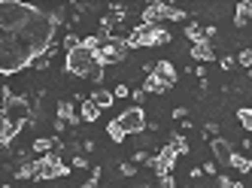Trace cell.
I'll return each mask as SVG.
<instances>
[{
    "label": "cell",
    "mask_w": 252,
    "mask_h": 188,
    "mask_svg": "<svg viewBox=\"0 0 252 188\" xmlns=\"http://www.w3.org/2000/svg\"><path fill=\"white\" fill-rule=\"evenodd\" d=\"M228 167H234L237 173H249V167H252V164H249V158H246V155L234 152V155H231V161H228Z\"/></svg>",
    "instance_id": "e0dca14e"
},
{
    "label": "cell",
    "mask_w": 252,
    "mask_h": 188,
    "mask_svg": "<svg viewBox=\"0 0 252 188\" xmlns=\"http://www.w3.org/2000/svg\"><path fill=\"white\" fill-rule=\"evenodd\" d=\"M234 67V58H231V55H225V58H222V70H231Z\"/></svg>",
    "instance_id": "f35d334b"
},
{
    "label": "cell",
    "mask_w": 252,
    "mask_h": 188,
    "mask_svg": "<svg viewBox=\"0 0 252 188\" xmlns=\"http://www.w3.org/2000/svg\"><path fill=\"white\" fill-rule=\"evenodd\" d=\"M31 116H33V112H31L28 97H15V94L6 100V106L0 109V119H6V122H12V125H19V127H25L28 122H33Z\"/></svg>",
    "instance_id": "5b68a950"
},
{
    "label": "cell",
    "mask_w": 252,
    "mask_h": 188,
    "mask_svg": "<svg viewBox=\"0 0 252 188\" xmlns=\"http://www.w3.org/2000/svg\"><path fill=\"white\" fill-rule=\"evenodd\" d=\"M52 143H55V137H37L33 140V152H40V155L52 152Z\"/></svg>",
    "instance_id": "44dd1931"
},
{
    "label": "cell",
    "mask_w": 252,
    "mask_h": 188,
    "mask_svg": "<svg viewBox=\"0 0 252 188\" xmlns=\"http://www.w3.org/2000/svg\"><path fill=\"white\" fill-rule=\"evenodd\" d=\"M33 67H37V70H46V67H49V55H43V58H37V61H33Z\"/></svg>",
    "instance_id": "e575fe53"
},
{
    "label": "cell",
    "mask_w": 252,
    "mask_h": 188,
    "mask_svg": "<svg viewBox=\"0 0 252 188\" xmlns=\"http://www.w3.org/2000/svg\"><path fill=\"white\" fill-rule=\"evenodd\" d=\"M106 137H110L113 143H125V130L119 127V122H116V119H113L110 125H106Z\"/></svg>",
    "instance_id": "ffe728a7"
},
{
    "label": "cell",
    "mask_w": 252,
    "mask_h": 188,
    "mask_svg": "<svg viewBox=\"0 0 252 188\" xmlns=\"http://www.w3.org/2000/svg\"><path fill=\"white\" fill-rule=\"evenodd\" d=\"M219 188H243V182H237V179H228L225 173L219 176Z\"/></svg>",
    "instance_id": "d4e9b609"
},
{
    "label": "cell",
    "mask_w": 252,
    "mask_h": 188,
    "mask_svg": "<svg viewBox=\"0 0 252 188\" xmlns=\"http://www.w3.org/2000/svg\"><path fill=\"white\" fill-rule=\"evenodd\" d=\"M116 122H119V127L125 130V137H128V134H143V130H146V125H149V122H146V112H143V106L125 109Z\"/></svg>",
    "instance_id": "8992f818"
},
{
    "label": "cell",
    "mask_w": 252,
    "mask_h": 188,
    "mask_svg": "<svg viewBox=\"0 0 252 188\" xmlns=\"http://www.w3.org/2000/svg\"><path fill=\"white\" fill-rule=\"evenodd\" d=\"M97 179H100V167H94V170H92V179H85L82 188H97Z\"/></svg>",
    "instance_id": "484cf974"
},
{
    "label": "cell",
    "mask_w": 252,
    "mask_h": 188,
    "mask_svg": "<svg viewBox=\"0 0 252 188\" xmlns=\"http://www.w3.org/2000/svg\"><path fill=\"white\" fill-rule=\"evenodd\" d=\"M204 130H207V134H213V137H219V125H216V122H207Z\"/></svg>",
    "instance_id": "836d02e7"
},
{
    "label": "cell",
    "mask_w": 252,
    "mask_h": 188,
    "mask_svg": "<svg viewBox=\"0 0 252 188\" xmlns=\"http://www.w3.org/2000/svg\"><path fill=\"white\" fill-rule=\"evenodd\" d=\"M79 119H82V122H97V119H100V109H97L92 100H82V112H79Z\"/></svg>",
    "instance_id": "2e32d148"
},
{
    "label": "cell",
    "mask_w": 252,
    "mask_h": 188,
    "mask_svg": "<svg viewBox=\"0 0 252 188\" xmlns=\"http://www.w3.org/2000/svg\"><path fill=\"white\" fill-rule=\"evenodd\" d=\"M55 112H58V116H55V119H61L64 125H73V127L79 125V116H76V106H73V103H70V100H61Z\"/></svg>",
    "instance_id": "8fae6325"
},
{
    "label": "cell",
    "mask_w": 252,
    "mask_h": 188,
    "mask_svg": "<svg viewBox=\"0 0 252 188\" xmlns=\"http://www.w3.org/2000/svg\"><path fill=\"white\" fill-rule=\"evenodd\" d=\"M143 22L140 25H158V22H164V3H149L146 9H143Z\"/></svg>",
    "instance_id": "7c38bea8"
},
{
    "label": "cell",
    "mask_w": 252,
    "mask_h": 188,
    "mask_svg": "<svg viewBox=\"0 0 252 188\" xmlns=\"http://www.w3.org/2000/svg\"><path fill=\"white\" fill-rule=\"evenodd\" d=\"M128 94H131V88L125 85V82H122V85H116V91H113V97H128Z\"/></svg>",
    "instance_id": "1f68e13d"
},
{
    "label": "cell",
    "mask_w": 252,
    "mask_h": 188,
    "mask_svg": "<svg viewBox=\"0 0 252 188\" xmlns=\"http://www.w3.org/2000/svg\"><path fill=\"white\" fill-rule=\"evenodd\" d=\"M158 185H161V188H173L176 182H173V176H158Z\"/></svg>",
    "instance_id": "d6a6232c"
},
{
    "label": "cell",
    "mask_w": 252,
    "mask_h": 188,
    "mask_svg": "<svg viewBox=\"0 0 252 188\" xmlns=\"http://www.w3.org/2000/svg\"><path fill=\"white\" fill-rule=\"evenodd\" d=\"M15 176H19V179H37V161H28V164H22L19 170H15Z\"/></svg>",
    "instance_id": "d6986e66"
},
{
    "label": "cell",
    "mask_w": 252,
    "mask_h": 188,
    "mask_svg": "<svg viewBox=\"0 0 252 188\" xmlns=\"http://www.w3.org/2000/svg\"><path fill=\"white\" fill-rule=\"evenodd\" d=\"M128 97H134V100H137V106H140V103H143V100H146V94H143V91H140V88H137V91H131V94H128Z\"/></svg>",
    "instance_id": "d590c367"
},
{
    "label": "cell",
    "mask_w": 252,
    "mask_h": 188,
    "mask_svg": "<svg viewBox=\"0 0 252 188\" xmlns=\"http://www.w3.org/2000/svg\"><path fill=\"white\" fill-rule=\"evenodd\" d=\"M143 94H167L170 88L164 85V82H161V79H155L152 76V73H149V76H146V82H143V88H140Z\"/></svg>",
    "instance_id": "5bb4252c"
},
{
    "label": "cell",
    "mask_w": 252,
    "mask_h": 188,
    "mask_svg": "<svg viewBox=\"0 0 252 188\" xmlns=\"http://www.w3.org/2000/svg\"><path fill=\"white\" fill-rule=\"evenodd\" d=\"M76 46H79V36H76V33H67V36H64V49L70 52V49H76Z\"/></svg>",
    "instance_id": "f1b7e54d"
},
{
    "label": "cell",
    "mask_w": 252,
    "mask_h": 188,
    "mask_svg": "<svg viewBox=\"0 0 252 188\" xmlns=\"http://www.w3.org/2000/svg\"><path fill=\"white\" fill-rule=\"evenodd\" d=\"M201 173H210V176H216L219 170H216V164H204V167H201Z\"/></svg>",
    "instance_id": "74e56055"
},
{
    "label": "cell",
    "mask_w": 252,
    "mask_h": 188,
    "mask_svg": "<svg viewBox=\"0 0 252 188\" xmlns=\"http://www.w3.org/2000/svg\"><path fill=\"white\" fill-rule=\"evenodd\" d=\"M210 152H213L216 164H225V167H228V161H231V155H234V146H231V140H225V137H216V140H210Z\"/></svg>",
    "instance_id": "ba28073f"
},
{
    "label": "cell",
    "mask_w": 252,
    "mask_h": 188,
    "mask_svg": "<svg viewBox=\"0 0 252 188\" xmlns=\"http://www.w3.org/2000/svg\"><path fill=\"white\" fill-rule=\"evenodd\" d=\"M191 58H194L197 64H210V61H216L213 43H207V40H197V43L191 46Z\"/></svg>",
    "instance_id": "30bf717a"
},
{
    "label": "cell",
    "mask_w": 252,
    "mask_h": 188,
    "mask_svg": "<svg viewBox=\"0 0 252 188\" xmlns=\"http://www.w3.org/2000/svg\"><path fill=\"white\" fill-rule=\"evenodd\" d=\"M237 119H240L243 130H252V109H249V106H240V109H237Z\"/></svg>",
    "instance_id": "7402d4cb"
},
{
    "label": "cell",
    "mask_w": 252,
    "mask_h": 188,
    "mask_svg": "<svg viewBox=\"0 0 252 188\" xmlns=\"http://www.w3.org/2000/svg\"><path fill=\"white\" fill-rule=\"evenodd\" d=\"M173 188H176V185H173Z\"/></svg>",
    "instance_id": "60d3db41"
},
{
    "label": "cell",
    "mask_w": 252,
    "mask_h": 188,
    "mask_svg": "<svg viewBox=\"0 0 252 188\" xmlns=\"http://www.w3.org/2000/svg\"><path fill=\"white\" fill-rule=\"evenodd\" d=\"M88 100H92V103H94L97 109H110L116 97H113V91H106V88H97V91H94V94H92V97H88Z\"/></svg>",
    "instance_id": "4fadbf2b"
},
{
    "label": "cell",
    "mask_w": 252,
    "mask_h": 188,
    "mask_svg": "<svg viewBox=\"0 0 252 188\" xmlns=\"http://www.w3.org/2000/svg\"><path fill=\"white\" fill-rule=\"evenodd\" d=\"M37 12H40V6H33V3H22V0H0V31H3V33H19Z\"/></svg>",
    "instance_id": "6da1fadb"
},
{
    "label": "cell",
    "mask_w": 252,
    "mask_h": 188,
    "mask_svg": "<svg viewBox=\"0 0 252 188\" xmlns=\"http://www.w3.org/2000/svg\"><path fill=\"white\" fill-rule=\"evenodd\" d=\"M152 76H155V79H161L167 88H173V85H176V79H179V73H176V67H173L170 61H155V64H152Z\"/></svg>",
    "instance_id": "9c48e42d"
},
{
    "label": "cell",
    "mask_w": 252,
    "mask_h": 188,
    "mask_svg": "<svg viewBox=\"0 0 252 188\" xmlns=\"http://www.w3.org/2000/svg\"><path fill=\"white\" fill-rule=\"evenodd\" d=\"M186 116H189L186 106H176V109H173V119H186Z\"/></svg>",
    "instance_id": "8d00e7d4"
},
{
    "label": "cell",
    "mask_w": 252,
    "mask_h": 188,
    "mask_svg": "<svg viewBox=\"0 0 252 188\" xmlns=\"http://www.w3.org/2000/svg\"><path fill=\"white\" fill-rule=\"evenodd\" d=\"M167 146L173 149V152H176V155H189V143H186V137H183V134H173Z\"/></svg>",
    "instance_id": "ac0fdd59"
},
{
    "label": "cell",
    "mask_w": 252,
    "mask_h": 188,
    "mask_svg": "<svg viewBox=\"0 0 252 188\" xmlns=\"http://www.w3.org/2000/svg\"><path fill=\"white\" fill-rule=\"evenodd\" d=\"M234 64H240V67H252V49H243L240 55H237V61Z\"/></svg>",
    "instance_id": "cb8c5ba5"
},
{
    "label": "cell",
    "mask_w": 252,
    "mask_h": 188,
    "mask_svg": "<svg viewBox=\"0 0 252 188\" xmlns=\"http://www.w3.org/2000/svg\"><path fill=\"white\" fill-rule=\"evenodd\" d=\"M94 58L100 67H110V64H122L128 58V46H125V36H106L100 43V49L94 52Z\"/></svg>",
    "instance_id": "3957f363"
},
{
    "label": "cell",
    "mask_w": 252,
    "mask_h": 188,
    "mask_svg": "<svg viewBox=\"0 0 252 188\" xmlns=\"http://www.w3.org/2000/svg\"><path fill=\"white\" fill-rule=\"evenodd\" d=\"M249 15H252V3H249V0H243V3H237V18H234V25L246 28L249 25Z\"/></svg>",
    "instance_id": "9a60e30c"
},
{
    "label": "cell",
    "mask_w": 252,
    "mask_h": 188,
    "mask_svg": "<svg viewBox=\"0 0 252 188\" xmlns=\"http://www.w3.org/2000/svg\"><path fill=\"white\" fill-rule=\"evenodd\" d=\"M186 36H189V40H204V31H201V25H186Z\"/></svg>",
    "instance_id": "603a6c76"
},
{
    "label": "cell",
    "mask_w": 252,
    "mask_h": 188,
    "mask_svg": "<svg viewBox=\"0 0 252 188\" xmlns=\"http://www.w3.org/2000/svg\"><path fill=\"white\" fill-rule=\"evenodd\" d=\"M146 161H149V152H146V149H140V152H134V161L131 164L137 167V164H146Z\"/></svg>",
    "instance_id": "f546056e"
},
{
    "label": "cell",
    "mask_w": 252,
    "mask_h": 188,
    "mask_svg": "<svg viewBox=\"0 0 252 188\" xmlns=\"http://www.w3.org/2000/svg\"><path fill=\"white\" fill-rule=\"evenodd\" d=\"M73 167H76V170H85V167H92V164H88V158L76 155V158H73ZM73 167H70V170H73Z\"/></svg>",
    "instance_id": "4dcf8cb0"
},
{
    "label": "cell",
    "mask_w": 252,
    "mask_h": 188,
    "mask_svg": "<svg viewBox=\"0 0 252 188\" xmlns=\"http://www.w3.org/2000/svg\"><path fill=\"white\" fill-rule=\"evenodd\" d=\"M85 79H92L94 85H100V82H103V67H94V70H92V73H88V76H85Z\"/></svg>",
    "instance_id": "4316f807"
},
{
    "label": "cell",
    "mask_w": 252,
    "mask_h": 188,
    "mask_svg": "<svg viewBox=\"0 0 252 188\" xmlns=\"http://www.w3.org/2000/svg\"><path fill=\"white\" fill-rule=\"evenodd\" d=\"M119 173H122V176H134V173H137V167H134L131 161H125V164H119Z\"/></svg>",
    "instance_id": "83f0119b"
},
{
    "label": "cell",
    "mask_w": 252,
    "mask_h": 188,
    "mask_svg": "<svg viewBox=\"0 0 252 188\" xmlns=\"http://www.w3.org/2000/svg\"><path fill=\"white\" fill-rule=\"evenodd\" d=\"M3 188H12V185H3Z\"/></svg>",
    "instance_id": "ab89813d"
},
{
    "label": "cell",
    "mask_w": 252,
    "mask_h": 188,
    "mask_svg": "<svg viewBox=\"0 0 252 188\" xmlns=\"http://www.w3.org/2000/svg\"><path fill=\"white\" fill-rule=\"evenodd\" d=\"M64 64H67V73H73V76H82V79H85L94 67H100L97 58H94V52H88L82 43H79L76 49H70V52H67V61H64Z\"/></svg>",
    "instance_id": "7a4b0ae2"
},
{
    "label": "cell",
    "mask_w": 252,
    "mask_h": 188,
    "mask_svg": "<svg viewBox=\"0 0 252 188\" xmlns=\"http://www.w3.org/2000/svg\"><path fill=\"white\" fill-rule=\"evenodd\" d=\"M176 152H173V149L170 146H164V149H161V152L158 155H149V167H152V170H155V176H170L173 173V164H176Z\"/></svg>",
    "instance_id": "52a82bcc"
},
{
    "label": "cell",
    "mask_w": 252,
    "mask_h": 188,
    "mask_svg": "<svg viewBox=\"0 0 252 188\" xmlns=\"http://www.w3.org/2000/svg\"><path fill=\"white\" fill-rule=\"evenodd\" d=\"M58 176H70V164H64L58 152L40 155L37 158V179H58Z\"/></svg>",
    "instance_id": "277c9868"
}]
</instances>
